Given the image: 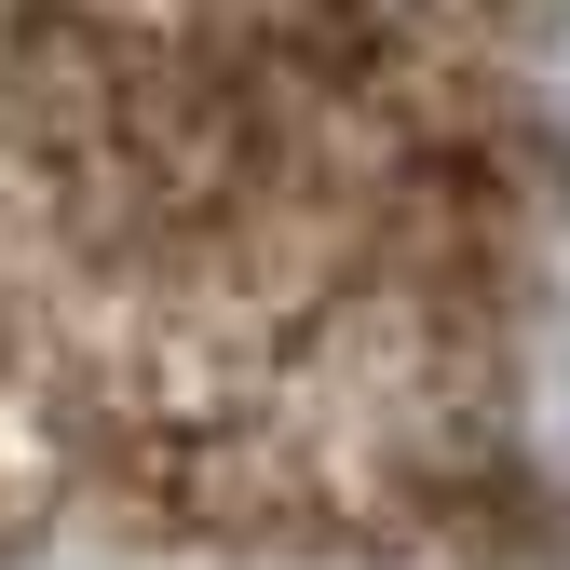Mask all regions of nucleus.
Wrapping results in <instances>:
<instances>
[{"instance_id": "f257e3e1", "label": "nucleus", "mask_w": 570, "mask_h": 570, "mask_svg": "<svg viewBox=\"0 0 570 570\" xmlns=\"http://www.w3.org/2000/svg\"><path fill=\"white\" fill-rule=\"evenodd\" d=\"M543 449H557V462H570V340H557V353H543Z\"/></svg>"}]
</instances>
